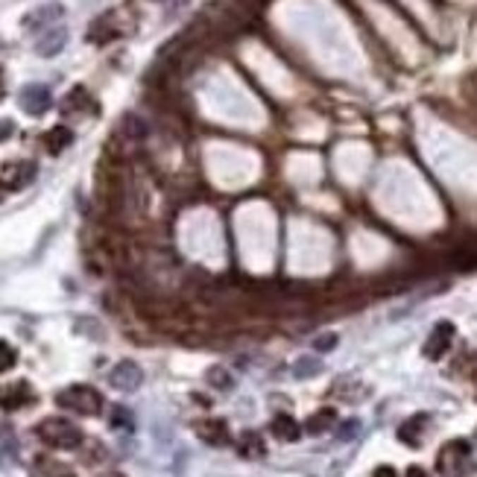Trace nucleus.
Returning <instances> with one entry per match:
<instances>
[{
  "instance_id": "nucleus-8",
  "label": "nucleus",
  "mask_w": 477,
  "mask_h": 477,
  "mask_svg": "<svg viewBox=\"0 0 477 477\" xmlns=\"http://www.w3.org/2000/svg\"><path fill=\"white\" fill-rule=\"evenodd\" d=\"M196 436L203 442H208L211 448H223L229 442V425L223 419H203L196 425Z\"/></svg>"
},
{
  "instance_id": "nucleus-22",
  "label": "nucleus",
  "mask_w": 477,
  "mask_h": 477,
  "mask_svg": "<svg viewBox=\"0 0 477 477\" xmlns=\"http://www.w3.org/2000/svg\"><path fill=\"white\" fill-rule=\"evenodd\" d=\"M372 477H399V471H395L392 466H378Z\"/></svg>"
},
{
  "instance_id": "nucleus-19",
  "label": "nucleus",
  "mask_w": 477,
  "mask_h": 477,
  "mask_svg": "<svg viewBox=\"0 0 477 477\" xmlns=\"http://www.w3.org/2000/svg\"><path fill=\"white\" fill-rule=\"evenodd\" d=\"M296 378H310V375H316L320 372V363L313 361V357H302V361H296Z\"/></svg>"
},
{
  "instance_id": "nucleus-20",
  "label": "nucleus",
  "mask_w": 477,
  "mask_h": 477,
  "mask_svg": "<svg viewBox=\"0 0 477 477\" xmlns=\"http://www.w3.org/2000/svg\"><path fill=\"white\" fill-rule=\"evenodd\" d=\"M111 425H114V428H132V416H129V410H123V407H114Z\"/></svg>"
},
{
  "instance_id": "nucleus-4",
  "label": "nucleus",
  "mask_w": 477,
  "mask_h": 477,
  "mask_svg": "<svg viewBox=\"0 0 477 477\" xmlns=\"http://www.w3.org/2000/svg\"><path fill=\"white\" fill-rule=\"evenodd\" d=\"M141 381H144V372L132 361H121L109 372V384L114 390H121V392H135L138 387H141Z\"/></svg>"
},
{
  "instance_id": "nucleus-16",
  "label": "nucleus",
  "mask_w": 477,
  "mask_h": 477,
  "mask_svg": "<svg viewBox=\"0 0 477 477\" xmlns=\"http://www.w3.org/2000/svg\"><path fill=\"white\" fill-rule=\"evenodd\" d=\"M30 477H71V471H68V466H62V463H56V460H47V457H42V460L32 466Z\"/></svg>"
},
{
  "instance_id": "nucleus-10",
  "label": "nucleus",
  "mask_w": 477,
  "mask_h": 477,
  "mask_svg": "<svg viewBox=\"0 0 477 477\" xmlns=\"http://www.w3.org/2000/svg\"><path fill=\"white\" fill-rule=\"evenodd\" d=\"M30 399H32V390H30L27 381L0 387V407H4V410H18V407H24Z\"/></svg>"
},
{
  "instance_id": "nucleus-9",
  "label": "nucleus",
  "mask_w": 477,
  "mask_h": 477,
  "mask_svg": "<svg viewBox=\"0 0 477 477\" xmlns=\"http://www.w3.org/2000/svg\"><path fill=\"white\" fill-rule=\"evenodd\" d=\"M270 433L275 436V440H282V442H296L302 436V425L287 413H275L272 422H270Z\"/></svg>"
},
{
  "instance_id": "nucleus-3",
  "label": "nucleus",
  "mask_w": 477,
  "mask_h": 477,
  "mask_svg": "<svg viewBox=\"0 0 477 477\" xmlns=\"http://www.w3.org/2000/svg\"><path fill=\"white\" fill-rule=\"evenodd\" d=\"M469 457H471L469 442H463V440L448 442V445L440 451V471H442L445 477H460V474L466 471V466H469Z\"/></svg>"
},
{
  "instance_id": "nucleus-13",
  "label": "nucleus",
  "mask_w": 477,
  "mask_h": 477,
  "mask_svg": "<svg viewBox=\"0 0 477 477\" xmlns=\"http://www.w3.org/2000/svg\"><path fill=\"white\" fill-rule=\"evenodd\" d=\"M73 144V132L68 129V126H53L47 135H44V147L53 152V155H59L62 150H68Z\"/></svg>"
},
{
  "instance_id": "nucleus-17",
  "label": "nucleus",
  "mask_w": 477,
  "mask_h": 477,
  "mask_svg": "<svg viewBox=\"0 0 477 477\" xmlns=\"http://www.w3.org/2000/svg\"><path fill=\"white\" fill-rule=\"evenodd\" d=\"M15 363H18V351L6 340H0V372H9Z\"/></svg>"
},
{
  "instance_id": "nucleus-25",
  "label": "nucleus",
  "mask_w": 477,
  "mask_h": 477,
  "mask_svg": "<svg viewBox=\"0 0 477 477\" xmlns=\"http://www.w3.org/2000/svg\"><path fill=\"white\" fill-rule=\"evenodd\" d=\"M4 94H6V83H4V71H0V100H4Z\"/></svg>"
},
{
  "instance_id": "nucleus-12",
  "label": "nucleus",
  "mask_w": 477,
  "mask_h": 477,
  "mask_svg": "<svg viewBox=\"0 0 477 477\" xmlns=\"http://www.w3.org/2000/svg\"><path fill=\"white\" fill-rule=\"evenodd\" d=\"M334 425H337V413H334L331 407H322L320 413H313L310 419L305 422V430H308L310 436H320V433H328Z\"/></svg>"
},
{
  "instance_id": "nucleus-7",
  "label": "nucleus",
  "mask_w": 477,
  "mask_h": 477,
  "mask_svg": "<svg viewBox=\"0 0 477 477\" xmlns=\"http://www.w3.org/2000/svg\"><path fill=\"white\" fill-rule=\"evenodd\" d=\"M50 103H53V97H50L47 85H27V88L21 91V109H24L27 114H32V117L44 114V111L50 109Z\"/></svg>"
},
{
  "instance_id": "nucleus-21",
  "label": "nucleus",
  "mask_w": 477,
  "mask_h": 477,
  "mask_svg": "<svg viewBox=\"0 0 477 477\" xmlns=\"http://www.w3.org/2000/svg\"><path fill=\"white\" fill-rule=\"evenodd\" d=\"M334 346H337V334H322V337H316V343H313L316 351H331Z\"/></svg>"
},
{
  "instance_id": "nucleus-14",
  "label": "nucleus",
  "mask_w": 477,
  "mask_h": 477,
  "mask_svg": "<svg viewBox=\"0 0 477 477\" xmlns=\"http://www.w3.org/2000/svg\"><path fill=\"white\" fill-rule=\"evenodd\" d=\"M422 428H425V416H413V419H407L401 428H399V440L410 448H416L422 442Z\"/></svg>"
},
{
  "instance_id": "nucleus-5",
  "label": "nucleus",
  "mask_w": 477,
  "mask_h": 477,
  "mask_svg": "<svg viewBox=\"0 0 477 477\" xmlns=\"http://www.w3.org/2000/svg\"><path fill=\"white\" fill-rule=\"evenodd\" d=\"M32 179H35L32 162H15V164H6L4 173H0V188L4 191H24Z\"/></svg>"
},
{
  "instance_id": "nucleus-24",
  "label": "nucleus",
  "mask_w": 477,
  "mask_h": 477,
  "mask_svg": "<svg viewBox=\"0 0 477 477\" xmlns=\"http://www.w3.org/2000/svg\"><path fill=\"white\" fill-rule=\"evenodd\" d=\"M407 477H430V474H428L422 466H410V469H407Z\"/></svg>"
},
{
  "instance_id": "nucleus-11",
  "label": "nucleus",
  "mask_w": 477,
  "mask_h": 477,
  "mask_svg": "<svg viewBox=\"0 0 477 477\" xmlns=\"http://www.w3.org/2000/svg\"><path fill=\"white\" fill-rule=\"evenodd\" d=\"M65 42H68V32H65L62 27H53V30H47V32L35 42V50L42 53V56H56L59 50L65 47Z\"/></svg>"
},
{
  "instance_id": "nucleus-6",
  "label": "nucleus",
  "mask_w": 477,
  "mask_h": 477,
  "mask_svg": "<svg viewBox=\"0 0 477 477\" xmlns=\"http://www.w3.org/2000/svg\"><path fill=\"white\" fill-rule=\"evenodd\" d=\"M451 343H454V325L451 322H440L433 331H430V337H428V343H425V357L428 361H440V357L451 349Z\"/></svg>"
},
{
  "instance_id": "nucleus-2",
  "label": "nucleus",
  "mask_w": 477,
  "mask_h": 477,
  "mask_svg": "<svg viewBox=\"0 0 477 477\" xmlns=\"http://www.w3.org/2000/svg\"><path fill=\"white\" fill-rule=\"evenodd\" d=\"M56 404L62 410L79 413V416H97L103 410V395L88 384H73V387H65L56 395Z\"/></svg>"
},
{
  "instance_id": "nucleus-18",
  "label": "nucleus",
  "mask_w": 477,
  "mask_h": 477,
  "mask_svg": "<svg viewBox=\"0 0 477 477\" xmlns=\"http://www.w3.org/2000/svg\"><path fill=\"white\" fill-rule=\"evenodd\" d=\"M208 384H214V387H220V390H231V375L223 369V366H214L211 372H208Z\"/></svg>"
},
{
  "instance_id": "nucleus-1",
  "label": "nucleus",
  "mask_w": 477,
  "mask_h": 477,
  "mask_svg": "<svg viewBox=\"0 0 477 477\" xmlns=\"http://www.w3.org/2000/svg\"><path fill=\"white\" fill-rule=\"evenodd\" d=\"M35 433H38V440H42L44 445H50V448H56V451H73V448H79L83 445V430H79L73 422H68V419H44L42 425L35 428Z\"/></svg>"
},
{
  "instance_id": "nucleus-23",
  "label": "nucleus",
  "mask_w": 477,
  "mask_h": 477,
  "mask_svg": "<svg viewBox=\"0 0 477 477\" xmlns=\"http://www.w3.org/2000/svg\"><path fill=\"white\" fill-rule=\"evenodd\" d=\"M12 129H15L12 121H0V141H6V138L12 135Z\"/></svg>"
},
{
  "instance_id": "nucleus-15",
  "label": "nucleus",
  "mask_w": 477,
  "mask_h": 477,
  "mask_svg": "<svg viewBox=\"0 0 477 477\" xmlns=\"http://www.w3.org/2000/svg\"><path fill=\"white\" fill-rule=\"evenodd\" d=\"M237 451H241V457H249V460H258V457H264V442H261V436H258L255 430H246L241 436V445H237Z\"/></svg>"
}]
</instances>
